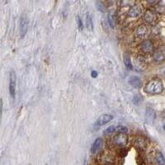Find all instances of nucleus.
Masks as SVG:
<instances>
[{
	"mask_svg": "<svg viewBox=\"0 0 165 165\" xmlns=\"http://www.w3.org/2000/svg\"><path fill=\"white\" fill-rule=\"evenodd\" d=\"M135 145H136V147H138L140 149H145L146 146H147L146 139L145 138H141V137L136 138V140H135Z\"/></svg>",
	"mask_w": 165,
	"mask_h": 165,
	"instance_id": "nucleus-14",
	"label": "nucleus"
},
{
	"mask_svg": "<svg viewBox=\"0 0 165 165\" xmlns=\"http://www.w3.org/2000/svg\"><path fill=\"white\" fill-rule=\"evenodd\" d=\"M77 23H78V28L80 30L83 29V27H84V25H83V22H82V20L80 17H77Z\"/></svg>",
	"mask_w": 165,
	"mask_h": 165,
	"instance_id": "nucleus-22",
	"label": "nucleus"
},
{
	"mask_svg": "<svg viewBox=\"0 0 165 165\" xmlns=\"http://www.w3.org/2000/svg\"><path fill=\"white\" fill-rule=\"evenodd\" d=\"M16 86H17V77L15 72L11 71L9 75V93L13 99L16 96Z\"/></svg>",
	"mask_w": 165,
	"mask_h": 165,
	"instance_id": "nucleus-2",
	"label": "nucleus"
},
{
	"mask_svg": "<svg viewBox=\"0 0 165 165\" xmlns=\"http://www.w3.org/2000/svg\"><path fill=\"white\" fill-rule=\"evenodd\" d=\"M124 64H125L126 67L129 70H131L133 69V65L132 63H131V60H130V57L128 55H124Z\"/></svg>",
	"mask_w": 165,
	"mask_h": 165,
	"instance_id": "nucleus-17",
	"label": "nucleus"
},
{
	"mask_svg": "<svg viewBox=\"0 0 165 165\" xmlns=\"http://www.w3.org/2000/svg\"><path fill=\"white\" fill-rule=\"evenodd\" d=\"M116 132H117L118 134H126L128 132V129L126 126H117V129H116Z\"/></svg>",
	"mask_w": 165,
	"mask_h": 165,
	"instance_id": "nucleus-19",
	"label": "nucleus"
},
{
	"mask_svg": "<svg viewBox=\"0 0 165 165\" xmlns=\"http://www.w3.org/2000/svg\"><path fill=\"white\" fill-rule=\"evenodd\" d=\"M113 119V117L110 115V114H104V115H102L97 120V121L94 124V127L96 128H98L100 126H102L104 125H106L108 122H110Z\"/></svg>",
	"mask_w": 165,
	"mask_h": 165,
	"instance_id": "nucleus-5",
	"label": "nucleus"
},
{
	"mask_svg": "<svg viewBox=\"0 0 165 165\" xmlns=\"http://www.w3.org/2000/svg\"><path fill=\"white\" fill-rule=\"evenodd\" d=\"M144 91L148 94H160L163 91V84L160 79H151L145 84Z\"/></svg>",
	"mask_w": 165,
	"mask_h": 165,
	"instance_id": "nucleus-1",
	"label": "nucleus"
},
{
	"mask_svg": "<svg viewBox=\"0 0 165 165\" xmlns=\"http://www.w3.org/2000/svg\"><path fill=\"white\" fill-rule=\"evenodd\" d=\"M155 112L151 108H147L145 112V119L148 123H153L155 120Z\"/></svg>",
	"mask_w": 165,
	"mask_h": 165,
	"instance_id": "nucleus-12",
	"label": "nucleus"
},
{
	"mask_svg": "<svg viewBox=\"0 0 165 165\" xmlns=\"http://www.w3.org/2000/svg\"><path fill=\"white\" fill-rule=\"evenodd\" d=\"M102 146V138H97L94 143L93 144V145L91 147V153L93 154H96L97 153L99 152V150Z\"/></svg>",
	"mask_w": 165,
	"mask_h": 165,
	"instance_id": "nucleus-10",
	"label": "nucleus"
},
{
	"mask_svg": "<svg viewBox=\"0 0 165 165\" xmlns=\"http://www.w3.org/2000/svg\"><path fill=\"white\" fill-rule=\"evenodd\" d=\"M129 84L134 87L139 88L142 86V81L141 79L137 76H131L129 78Z\"/></svg>",
	"mask_w": 165,
	"mask_h": 165,
	"instance_id": "nucleus-13",
	"label": "nucleus"
},
{
	"mask_svg": "<svg viewBox=\"0 0 165 165\" xmlns=\"http://www.w3.org/2000/svg\"><path fill=\"white\" fill-rule=\"evenodd\" d=\"M144 18H145V21L146 23H149V24H152V25L155 24L157 19H158L155 12L150 9L146 10L145 13L144 14Z\"/></svg>",
	"mask_w": 165,
	"mask_h": 165,
	"instance_id": "nucleus-3",
	"label": "nucleus"
},
{
	"mask_svg": "<svg viewBox=\"0 0 165 165\" xmlns=\"http://www.w3.org/2000/svg\"><path fill=\"white\" fill-rule=\"evenodd\" d=\"M154 10L155 13H161V14H165V6H154Z\"/></svg>",
	"mask_w": 165,
	"mask_h": 165,
	"instance_id": "nucleus-20",
	"label": "nucleus"
},
{
	"mask_svg": "<svg viewBox=\"0 0 165 165\" xmlns=\"http://www.w3.org/2000/svg\"><path fill=\"white\" fill-rule=\"evenodd\" d=\"M107 20H108V23H109L111 27H112V28L115 27V25H116V16H115L114 12H110V13H108Z\"/></svg>",
	"mask_w": 165,
	"mask_h": 165,
	"instance_id": "nucleus-15",
	"label": "nucleus"
},
{
	"mask_svg": "<svg viewBox=\"0 0 165 165\" xmlns=\"http://www.w3.org/2000/svg\"><path fill=\"white\" fill-rule=\"evenodd\" d=\"M153 59L154 61L156 63H161L165 60V49L159 48L153 53Z\"/></svg>",
	"mask_w": 165,
	"mask_h": 165,
	"instance_id": "nucleus-7",
	"label": "nucleus"
},
{
	"mask_svg": "<svg viewBox=\"0 0 165 165\" xmlns=\"http://www.w3.org/2000/svg\"><path fill=\"white\" fill-rule=\"evenodd\" d=\"M86 25H87V28L89 31L93 30V20L89 14H87V17H86Z\"/></svg>",
	"mask_w": 165,
	"mask_h": 165,
	"instance_id": "nucleus-18",
	"label": "nucleus"
},
{
	"mask_svg": "<svg viewBox=\"0 0 165 165\" xmlns=\"http://www.w3.org/2000/svg\"><path fill=\"white\" fill-rule=\"evenodd\" d=\"M113 142L116 145L123 147L126 146L128 142V137L126 134H117V136H114Z\"/></svg>",
	"mask_w": 165,
	"mask_h": 165,
	"instance_id": "nucleus-4",
	"label": "nucleus"
},
{
	"mask_svg": "<svg viewBox=\"0 0 165 165\" xmlns=\"http://www.w3.org/2000/svg\"><path fill=\"white\" fill-rule=\"evenodd\" d=\"M91 76L93 77V78H96L97 76V71H92V74H91Z\"/></svg>",
	"mask_w": 165,
	"mask_h": 165,
	"instance_id": "nucleus-23",
	"label": "nucleus"
},
{
	"mask_svg": "<svg viewBox=\"0 0 165 165\" xmlns=\"http://www.w3.org/2000/svg\"><path fill=\"white\" fill-rule=\"evenodd\" d=\"M163 129L165 130V124H164V125H163Z\"/></svg>",
	"mask_w": 165,
	"mask_h": 165,
	"instance_id": "nucleus-24",
	"label": "nucleus"
},
{
	"mask_svg": "<svg viewBox=\"0 0 165 165\" xmlns=\"http://www.w3.org/2000/svg\"><path fill=\"white\" fill-rule=\"evenodd\" d=\"M155 160L157 163L159 165H164L165 164V159L163 154L161 152H157L155 156Z\"/></svg>",
	"mask_w": 165,
	"mask_h": 165,
	"instance_id": "nucleus-16",
	"label": "nucleus"
},
{
	"mask_svg": "<svg viewBox=\"0 0 165 165\" xmlns=\"http://www.w3.org/2000/svg\"><path fill=\"white\" fill-rule=\"evenodd\" d=\"M141 13V8L138 5H133L130 7V8L127 13V15L130 17H139Z\"/></svg>",
	"mask_w": 165,
	"mask_h": 165,
	"instance_id": "nucleus-9",
	"label": "nucleus"
},
{
	"mask_svg": "<svg viewBox=\"0 0 165 165\" xmlns=\"http://www.w3.org/2000/svg\"><path fill=\"white\" fill-rule=\"evenodd\" d=\"M147 32H148V29H147V26L144 24H141L136 27V36L139 37V38H143L147 35Z\"/></svg>",
	"mask_w": 165,
	"mask_h": 165,
	"instance_id": "nucleus-11",
	"label": "nucleus"
},
{
	"mask_svg": "<svg viewBox=\"0 0 165 165\" xmlns=\"http://www.w3.org/2000/svg\"><path fill=\"white\" fill-rule=\"evenodd\" d=\"M116 129H117V127L114 126H112L110 127H108L106 130H105V134L106 135H109V134H112V133L116 132Z\"/></svg>",
	"mask_w": 165,
	"mask_h": 165,
	"instance_id": "nucleus-21",
	"label": "nucleus"
},
{
	"mask_svg": "<svg viewBox=\"0 0 165 165\" xmlns=\"http://www.w3.org/2000/svg\"><path fill=\"white\" fill-rule=\"evenodd\" d=\"M28 28V21L26 17H22L20 21V36L22 38H23L27 32Z\"/></svg>",
	"mask_w": 165,
	"mask_h": 165,
	"instance_id": "nucleus-8",
	"label": "nucleus"
},
{
	"mask_svg": "<svg viewBox=\"0 0 165 165\" xmlns=\"http://www.w3.org/2000/svg\"><path fill=\"white\" fill-rule=\"evenodd\" d=\"M139 49L143 53H151L154 50V44L150 40H144L139 45Z\"/></svg>",
	"mask_w": 165,
	"mask_h": 165,
	"instance_id": "nucleus-6",
	"label": "nucleus"
}]
</instances>
